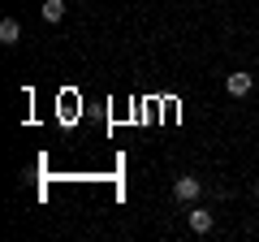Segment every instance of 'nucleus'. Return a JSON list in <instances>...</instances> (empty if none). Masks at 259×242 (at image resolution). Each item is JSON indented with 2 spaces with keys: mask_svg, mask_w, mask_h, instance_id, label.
<instances>
[{
  "mask_svg": "<svg viewBox=\"0 0 259 242\" xmlns=\"http://www.w3.org/2000/svg\"><path fill=\"white\" fill-rule=\"evenodd\" d=\"M199 195H203V182H199L194 173H182L173 182V199L177 204H199Z\"/></svg>",
  "mask_w": 259,
  "mask_h": 242,
  "instance_id": "1",
  "label": "nucleus"
},
{
  "mask_svg": "<svg viewBox=\"0 0 259 242\" xmlns=\"http://www.w3.org/2000/svg\"><path fill=\"white\" fill-rule=\"evenodd\" d=\"M186 225H190V233H199V238H203V233H212V229H216V216L207 212V208L194 204L190 212H186Z\"/></svg>",
  "mask_w": 259,
  "mask_h": 242,
  "instance_id": "2",
  "label": "nucleus"
},
{
  "mask_svg": "<svg viewBox=\"0 0 259 242\" xmlns=\"http://www.w3.org/2000/svg\"><path fill=\"white\" fill-rule=\"evenodd\" d=\"M225 91L233 95V100H246L250 91H255V74H246V69H238V74L225 78Z\"/></svg>",
  "mask_w": 259,
  "mask_h": 242,
  "instance_id": "3",
  "label": "nucleus"
},
{
  "mask_svg": "<svg viewBox=\"0 0 259 242\" xmlns=\"http://www.w3.org/2000/svg\"><path fill=\"white\" fill-rule=\"evenodd\" d=\"M18 39H22V26H18V18H5V22H0V44H5V48H13Z\"/></svg>",
  "mask_w": 259,
  "mask_h": 242,
  "instance_id": "4",
  "label": "nucleus"
},
{
  "mask_svg": "<svg viewBox=\"0 0 259 242\" xmlns=\"http://www.w3.org/2000/svg\"><path fill=\"white\" fill-rule=\"evenodd\" d=\"M61 18H65V0H44V22H52V26H56Z\"/></svg>",
  "mask_w": 259,
  "mask_h": 242,
  "instance_id": "5",
  "label": "nucleus"
},
{
  "mask_svg": "<svg viewBox=\"0 0 259 242\" xmlns=\"http://www.w3.org/2000/svg\"><path fill=\"white\" fill-rule=\"evenodd\" d=\"M255 199H259V182H255Z\"/></svg>",
  "mask_w": 259,
  "mask_h": 242,
  "instance_id": "6",
  "label": "nucleus"
}]
</instances>
